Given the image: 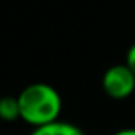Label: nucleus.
Here are the masks:
<instances>
[{
  "label": "nucleus",
  "instance_id": "obj_6",
  "mask_svg": "<svg viewBox=\"0 0 135 135\" xmlns=\"http://www.w3.org/2000/svg\"><path fill=\"white\" fill-rule=\"evenodd\" d=\"M113 135H135V128H123V130H118Z\"/></svg>",
  "mask_w": 135,
  "mask_h": 135
},
{
  "label": "nucleus",
  "instance_id": "obj_1",
  "mask_svg": "<svg viewBox=\"0 0 135 135\" xmlns=\"http://www.w3.org/2000/svg\"><path fill=\"white\" fill-rule=\"evenodd\" d=\"M17 101L21 120L34 128L56 122L62 113V98L58 91L50 84H29L19 92Z\"/></svg>",
  "mask_w": 135,
  "mask_h": 135
},
{
  "label": "nucleus",
  "instance_id": "obj_5",
  "mask_svg": "<svg viewBox=\"0 0 135 135\" xmlns=\"http://www.w3.org/2000/svg\"><path fill=\"white\" fill-rule=\"evenodd\" d=\"M125 63L132 69V72L135 74V43L128 48V51H127V58H125Z\"/></svg>",
  "mask_w": 135,
  "mask_h": 135
},
{
  "label": "nucleus",
  "instance_id": "obj_3",
  "mask_svg": "<svg viewBox=\"0 0 135 135\" xmlns=\"http://www.w3.org/2000/svg\"><path fill=\"white\" fill-rule=\"evenodd\" d=\"M31 135H86V133H84V130H80L77 125L56 120V122L48 123V125H45V127L34 128V132Z\"/></svg>",
  "mask_w": 135,
  "mask_h": 135
},
{
  "label": "nucleus",
  "instance_id": "obj_4",
  "mask_svg": "<svg viewBox=\"0 0 135 135\" xmlns=\"http://www.w3.org/2000/svg\"><path fill=\"white\" fill-rule=\"evenodd\" d=\"M21 118L19 101L14 96H3L0 98V120L3 122H14Z\"/></svg>",
  "mask_w": 135,
  "mask_h": 135
},
{
  "label": "nucleus",
  "instance_id": "obj_2",
  "mask_svg": "<svg viewBox=\"0 0 135 135\" xmlns=\"http://www.w3.org/2000/svg\"><path fill=\"white\" fill-rule=\"evenodd\" d=\"M103 91L111 99H125L135 91V74L127 63L111 65L103 75Z\"/></svg>",
  "mask_w": 135,
  "mask_h": 135
}]
</instances>
